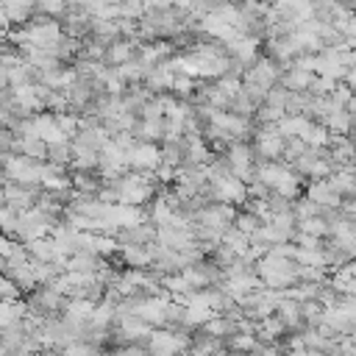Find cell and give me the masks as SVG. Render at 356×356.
<instances>
[{
  "instance_id": "6da1fadb",
  "label": "cell",
  "mask_w": 356,
  "mask_h": 356,
  "mask_svg": "<svg viewBox=\"0 0 356 356\" xmlns=\"http://www.w3.org/2000/svg\"><path fill=\"white\" fill-rule=\"evenodd\" d=\"M164 161L161 156V147H156L153 142H139L128 150V167L131 170H145V172H153L159 170Z\"/></svg>"
},
{
  "instance_id": "7a4b0ae2",
  "label": "cell",
  "mask_w": 356,
  "mask_h": 356,
  "mask_svg": "<svg viewBox=\"0 0 356 356\" xmlns=\"http://www.w3.org/2000/svg\"><path fill=\"white\" fill-rule=\"evenodd\" d=\"M136 50H139V47H136L134 39H114V42H108V47H106V61H111V64L117 67V64L134 58Z\"/></svg>"
},
{
  "instance_id": "3957f363",
  "label": "cell",
  "mask_w": 356,
  "mask_h": 356,
  "mask_svg": "<svg viewBox=\"0 0 356 356\" xmlns=\"http://www.w3.org/2000/svg\"><path fill=\"white\" fill-rule=\"evenodd\" d=\"M25 245H28V253H31V259H36V261H53V259L58 256V250H56V242H53V236H50V234H47V236H36V239H28Z\"/></svg>"
},
{
  "instance_id": "277c9868",
  "label": "cell",
  "mask_w": 356,
  "mask_h": 356,
  "mask_svg": "<svg viewBox=\"0 0 356 356\" xmlns=\"http://www.w3.org/2000/svg\"><path fill=\"white\" fill-rule=\"evenodd\" d=\"M19 295H22V286H19L11 275L0 273V300H6V298H19Z\"/></svg>"
}]
</instances>
